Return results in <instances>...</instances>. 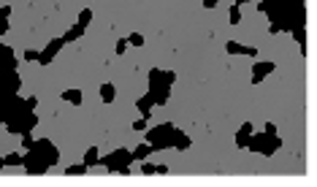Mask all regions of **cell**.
Masks as SVG:
<instances>
[{
	"label": "cell",
	"mask_w": 317,
	"mask_h": 187,
	"mask_svg": "<svg viewBox=\"0 0 317 187\" xmlns=\"http://www.w3.org/2000/svg\"><path fill=\"white\" fill-rule=\"evenodd\" d=\"M146 144L152 146V152H160V149H177V152H185L190 149L193 141L185 130L174 128L171 122H163L157 128H146Z\"/></svg>",
	"instance_id": "obj_1"
},
{
	"label": "cell",
	"mask_w": 317,
	"mask_h": 187,
	"mask_svg": "<svg viewBox=\"0 0 317 187\" xmlns=\"http://www.w3.org/2000/svg\"><path fill=\"white\" fill-rule=\"evenodd\" d=\"M22 168L28 171L30 176H41V173L49 171V163H46L41 155H36L33 149H28V152L22 155Z\"/></svg>",
	"instance_id": "obj_7"
},
{
	"label": "cell",
	"mask_w": 317,
	"mask_h": 187,
	"mask_svg": "<svg viewBox=\"0 0 317 187\" xmlns=\"http://www.w3.org/2000/svg\"><path fill=\"white\" fill-rule=\"evenodd\" d=\"M225 52H228V55H244L247 57V46L239 44V41H228L225 44Z\"/></svg>",
	"instance_id": "obj_19"
},
{
	"label": "cell",
	"mask_w": 317,
	"mask_h": 187,
	"mask_svg": "<svg viewBox=\"0 0 317 187\" xmlns=\"http://www.w3.org/2000/svg\"><path fill=\"white\" fill-rule=\"evenodd\" d=\"M127 44H130V46H144V36H141V33H130Z\"/></svg>",
	"instance_id": "obj_26"
},
{
	"label": "cell",
	"mask_w": 317,
	"mask_h": 187,
	"mask_svg": "<svg viewBox=\"0 0 317 187\" xmlns=\"http://www.w3.org/2000/svg\"><path fill=\"white\" fill-rule=\"evenodd\" d=\"M63 101L71 103V106H82L84 95H82V90H79V87H68V90H63Z\"/></svg>",
	"instance_id": "obj_14"
},
{
	"label": "cell",
	"mask_w": 317,
	"mask_h": 187,
	"mask_svg": "<svg viewBox=\"0 0 317 187\" xmlns=\"http://www.w3.org/2000/svg\"><path fill=\"white\" fill-rule=\"evenodd\" d=\"M30 149L36 152V155H41V157L46 160V163H49V168H52V165H57V163H60V152H57V146L52 144L49 138H36Z\"/></svg>",
	"instance_id": "obj_6"
},
{
	"label": "cell",
	"mask_w": 317,
	"mask_h": 187,
	"mask_svg": "<svg viewBox=\"0 0 317 187\" xmlns=\"http://www.w3.org/2000/svg\"><path fill=\"white\" fill-rule=\"evenodd\" d=\"M136 109L141 111V117L149 119V117H152V109H154V98L149 95V92H146V95H141L138 101H136Z\"/></svg>",
	"instance_id": "obj_12"
},
{
	"label": "cell",
	"mask_w": 317,
	"mask_h": 187,
	"mask_svg": "<svg viewBox=\"0 0 317 187\" xmlns=\"http://www.w3.org/2000/svg\"><path fill=\"white\" fill-rule=\"evenodd\" d=\"M263 130H266L268 136H274V133H276V125H274V122H266V128H263Z\"/></svg>",
	"instance_id": "obj_31"
},
{
	"label": "cell",
	"mask_w": 317,
	"mask_h": 187,
	"mask_svg": "<svg viewBox=\"0 0 317 187\" xmlns=\"http://www.w3.org/2000/svg\"><path fill=\"white\" fill-rule=\"evenodd\" d=\"M3 163L6 165H22V155H19V152H9V155L3 157Z\"/></svg>",
	"instance_id": "obj_22"
},
{
	"label": "cell",
	"mask_w": 317,
	"mask_h": 187,
	"mask_svg": "<svg viewBox=\"0 0 317 187\" xmlns=\"http://www.w3.org/2000/svg\"><path fill=\"white\" fill-rule=\"evenodd\" d=\"M146 128H149V119H146V117H141V119L133 122V130H146Z\"/></svg>",
	"instance_id": "obj_28"
},
{
	"label": "cell",
	"mask_w": 317,
	"mask_h": 187,
	"mask_svg": "<svg viewBox=\"0 0 317 187\" xmlns=\"http://www.w3.org/2000/svg\"><path fill=\"white\" fill-rule=\"evenodd\" d=\"M25 60H28V63H36V60H38V52H36V49H28V52H25Z\"/></svg>",
	"instance_id": "obj_30"
},
{
	"label": "cell",
	"mask_w": 317,
	"mask_h": 187,
	"mask_svg": "<svg viewBox=\"0 0 317 187\" xmlns=\"http://www.w3.org/2000/svg\"><path fill=\"white\" fill-rule=\"evenodd\" d=\"M228 19H231V25H239L241 22V6H231V9H228Z\"/></svg>",
	"instance_id": "obj_21"
},
{
	"label": "cell",
	"mask_w": 317,
	"mask_h": 187,
	"mask_svg": "<svg viewBox=\"0 0 317 187\" xmlns=\"http://www.w3.org/2000/svg\"><path fill=\"white\" fill-rule=\"evenodd\" d=\"M84 33H87V28H82V25L76 22V25H73L71 30H65V36H60V38H63L65 44H73V41H79V38H82Z\"/></svg>",
	"instance_id": "obj_15"
},
{
	"label": "cell",
	"mask_w": 317,
	"mask_h": 187,
	"mask_svg": "<svg viewBox=\"0 0 317 187\" xmlns=\"http://www.w3.org/2000/svg\"><path fill=\"white\" fill-rule=\"evenodd\" d=\"M274 68H276V63H271V60H260V63H255L252 65V79H249V82L258 87L268 73H274Z\"/></svg>",
	"instance_id": "obj_10"
},
{
	"label": "cell",
	"mask_w": 317,
	"mask_h": 187,
	"mask_svg": "<svg viewBox=\"0 0 317 187\" xmlns=\"http://www.w3.org/2000/svg\"><path fill=\"white\" fill-rule=\"evenodd\" d=\"M9 19H11V6H0V36L9 33Z\"/></svg>",
	"instance_id": "obj_18"
},
{
	"label": "cell",
	"mask_w": 317,
	"mask_h": 187,
	"mask_svg": "<svg viewBox=\"0 0 317 187\" xmlns=\"http://www.w3.org/2000/svg\"><path fill=\"white\" fill-rule=\"evenodd\" d=\"M236 6H244V3H249V0H233Z\"/></svg>",
	"instance_id": "obj_33"
},
{
	"label": "cell",
	"mask_w": 317,
	"mask_h": 187,
	"mask_svg": "<svg viewBox=\"0 0 317 187\" xmlns=\"http://www.w3.org/2000/svg\"><path fill=\"white\" fill-rule=\"evenodd\" d=\"M114 98H117V87H114L111 82L100 84V101H103V103H111Z\"/></svg>",
	"instance_id": "obj_16"
},
{
	"label": "cell",
	"mask_w": 317,
	"mask_h": 187,
	"mask_svg": "<svg viewBox=\"0 0 317 187\" xmlns=\"http://www.w3.org/2000/svg\"><path fill=\"white\" fill-rule=\"evenodd\" d=\"M63 46H65L63 38H52V41L46 44L41 52H38V60H36V63H38V65H52V60L60 55V49H63Z\"/></svg>",
	"instance_id": "obj_9"
},
{
	"label": "cell",
	"mask_w": 317,
	"mask_h": 187,
	"mask_svg": "<svg viewBox=\"0 0 317 187\" xmlns=\"http://www.w3.org/2000/svg\"><path fill=\"white\" fill-rule=\"evenodd\" d=\"M98 160H100V149H98V146H90V149L84 152V165H87V168H95Z\"/></svg>",
	"instance_id": "obj_17"
},
{
	"label": "cell",
	"mask_w": 317,
	"mask_h": 187,
	"mask_svg": "<svg viewBox=\"0 0 317 187\" xmlns=\"http://www.w3.org/2000/svg\"><path fill=\"white\" fill-rule=\"evenodd\" d=\"M177 84V73L174 71H160V68H149V95L154 98V106H166L171 98V90Z\"/></svg>",
	"instance_id": "obj_2"
},
{
	"label": "cell",
	"mask_w": 317,
	"mask_h": 187,
	"mask_svg": "<svg viewBox=\"0 0 317 187\" xmlns=\"http://www.w3.org/2000/svg\"><path fill=\"white\" fill-rule=\"evenodd\" d=\"M252 130H255V128H252V122H244L239 130H236V146H239V149H244V146H247L249 136H252Z\"/></svg>",
	"instance_id": "obj_13"
},
{
	"label": "cell",
	"mask_w": 317,
	"mask_h": 187,
	"mask_svg": "<svg viewBox=\"0 0 317 187\" xmlns=\"http://www.w3.org/2000/svg\"><path fill=\"white\" fill-rule=\"evenodd\" d=\"M220 0H204V9H217Z\"/></svg>",
	"instance_id": "obj_32"
},
{
	"label": "cell",
	"mask_w": 317,
	"mask_h": 187,
	"mask_svg": "<svg viewBox=\"0 0 317 187\" xmlns=\"http://www.w3.org/2000/svg\"><path fill=\"white\" fill-rule=\"evenodd\" d=\"M38 125V117L36 111H33V106L28 103V98H22V103H19V109L14 114L9 117V122H6V128L9 133H14V136H25V133H30L33 128Z\"/></svg>",
	"instance_id": "obj_3"
},
{
	"label": "cell",
	"mask_w": 317,
	"mask_h": 187,
	"mask_svg": "<svg viewBox=\"0 0 317 187\" xmlns=\"http://www.w3.org/2000/svg\"><path fill=\"white\" fill-rule=\"evenodd\" d=\"M247 149L258 152V155H263V157H271L274 152L282 149V138L276 136V133L268 136L266 130H252V136H249V141H247Z\"/></svg>",
	"instance_id": "obj_5"
},
{
	"label": "cell",
	"mask_w": 317,
	"mask_h": 187,
	"mask_svg": "<svg viewBox=\"0 0 317 187\" xmlns=\"http://www.w3.org/2000/svg\"><path fill=\"white\" fill-rule=\"evenodd\" d=\"M33 141H36V138H33V136H30V133H25V136H22V149H25V152H28V149H30V146H33Z\"/></svg>",
	"instance_id": "obj_29"
},
{
	"label": "cell",
	"mask_w": 317,
	"mask_h": 187,
	"mask_svg": "<svg viewBox=\"0 0 317 187\" xmlns=\"http://www.w3.org/2000/svg\"><path fill=\"white\" fill-rule=\"evenodd\" d=\"M90 22H92V11H90V9H82V11H79V25H82V28H87Z\"/></svg>",
	"instance_id": "obj_23"
},
{
	"label": "cell",
	"mask_w": 317,
	"mask_h": 187,
	"mask_svg": "<svg viewBox=\"0 0 317 187\" xmlns=\"http://www.w3.org/2000/svg\"><path fill=\"white\" fill-rule=\"evenodd\" d=\"M65 173H68V176H82V173H87V165L82 163V165H68V168H65Z\"/></svg>",
	"instance_id": "obj_24"
},
{
	"label": "cell",
	"mask_w": 317,
	"mask_h": 187,
	"mask_svg": "<svg viewBox=\"0 0 317 187\" xmlns=\"http://www.w3.org/2000/svg\"><path fill=\"white\" fill-rule=\"evenodd\" d=\"M127 46H130V44H127V38H119L117 46H114V52H117V55H125V52H127Z\"/></svg>",
	"instance_id": "obj_27"
},
{
	"label": "cell",
	"mask_w": 317,
	"mask_h": 187,
	"mask_svg": "<svg viewBox=\"0 0 317 187\" xmlns=\"http://www.w3.org/2000/svg\"><path fill=\"white\" fill-rule=\"evenodd\" d=\"M19 60L9 44H0V71H17Z\"/></svg>",
	"instance_id": "obj_11"
},
{
	"label": "cell",
	"mask_w": 317,
	"mask_h": 187,
	"mask_svg": "<svg viewBox=\"0 0 317 187\" xmlns=\"http://www.w3.org/2000/svg\"><path fill=\"white\" fill-rule=\"evenodd\" d=\"M6 168V163H3V157H0V171H3Z\"/></svg>",
	"instance_id": "obj_34"
},
{
	"label": "cell",
	"mask_w": 317,
	"mask_h": 187,
	"mask_svg": "<svg viewBox=\"0 0 317 187\" xmlns=\"http://www.w3.org/2000/svg\"><path fill=\"white\" fill-rule=\"evenodd\" d=\"M149 152H152V146L149 144H138L136 146V149H133V160H146V157H149Z\"/></svg>",
	"instance_id": "obj_20"
},
{
	"label": "cell",
	"mask_w": 317,
	"mask_h": 187,
	"mask_svg": "<svg viewBox=\"0 0 317 187\" xmlns=\"http://www.w3.org/2000/svg\"><path fill=\"white\" fill-rule=\"evenodd\" d=\"M130 163H133V152L125 149V146H119V149H114L106 157L98 160L100 168H106L109 173H119V176H127V173H130Z\"/></svg>",
	"instance_id": "obj_4"
},
{
	"label": "cell",
	"mask_w": 317,
	"mask_h": 187,
	"mask_svg": "<svg viewBox=\"0 0 317 187\" xmlns=\"http://www.w3.org/2000/svg\"><path fill=\"white\" fill-rule=\"evenodd\" d=\"M141 173H144V176H152V173H157V165H154V163H146V160H141Z\"/></svg>",
	"instance_id": "obj_25"
},
{
	"label": "cell",
	"mask_w": 317,
	"mask_h": 187,
	"mask_svg": "<svg viewBox=\"0 0 317 187\" xmlns=\"http://www.w3.org/2000/svg\"><path fill=\"white\" fill-rule=\"evenodd\" d=\"M19 87H22V76L17 71H0V95H19Z\"/></svg>",
	"instance_id": "obj_8"
}]
</instances>
